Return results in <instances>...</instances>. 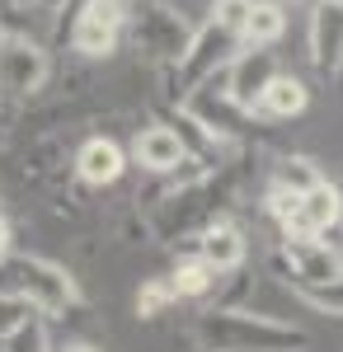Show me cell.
<instances>
[{
  "mask_svg": "<svg viewBox=\"0 0 343 352\" xmlns=\"http://www.w3.org/2000/svg\"><path fill=\"white\" fill-rule=\"evenodd\" d=\"M193 343L202 352H306L311 333L268 310H216L193 320Z\"/></svg>",
  "mask_w": 343,
  "mask_h": 352,
  "instance_id": "obj_1",
  "label": "cell"
},
{
  "mask_svg": "<svg viewBox=\"0 0 343 352\" xmlns=\"http://www.w3.org/2000/svg\"><path fill=\"white\" fill-rule=\"evenodd\" d=\"M0 292L14 300H24L33 315L48 320H76L85 310V292H80L76 272L43 258V254H5L0 258Z\"/></svg>",
  "mask_w": 343,
  "mask_h": 352,
  "instance_id": "obj_2",
  "label": "cell"
},
{
  "mask_svg": "<svg viewBox=\"0 0 343 352\" xmlns=\"http://www.w3.org/2000/svg\"><path fill=\"white\" fill-rule=\"evenodd\" d=\"M193 33H198V24H188L184 10H174L165 0H136L127 10V43H132L136 56H146L156 66L160 76L184 61Z\"/></svg>",
  "mask_w": 343,
  "mask_h": 352,
  "instance_id": "obj_3",
  "label": "cell"
},
{
  "mask_svg": "<svg viewBox=\"0 0 343 352\" xmlns=\"http://www.w3.org/2000/svg\"><path fill=\"white\" fill-rule=\"evenodd\" d=\"M202 127H207L226 151H249V146H259L264 141V122H259V113L245 109L236 94L226 89V76H216V80L198 85L188 99H179Z\"/></svg>",
  "mask_w": 343,
  "mask_h": 352,
  "instance_id": "obj_4",
  "label": "cell"
},
{
  "mask_svg": "<svg viewBox=\"0 0 343 352\" xmlns=\"http://www.w3.org/2000/svg\"><path fill=\"white\" fill-rule=\"evenodd\" d=\"M240 52V33H231L226 24H216V19H207V24H198V33H193V43H188L184 61L174 66V71H165L160 76V94H169V99H188L198 85L216 80V76H226V66L236 61Z\"/></svg>",
  "mask_w": 343,
  "mask_h": 352,
  "instance_id": "obj_5",
  "label": "cell"
},
{
  "mask_svg": "<svg viewBox=\"0 0 343 352\" xmlns=\"http://www.w3.org/2000/svg\"><path fill=\"white\" fill-rule=\"evenodd\" d=\"M52 76L56 66H52V52L43 47V38H33L28 28H10L0 38V94L28 104L52 85Z\"/></svg>",
  "mask_w": 343,
  "mask_h": 352,
  "instance_id": "obj_6",
  "label": "cell"
},
{
  "mask_svg": "<svg viewBox=\"0 0 343 352\" xmlns=\"http://www.w3.org/2000/svg\"><path fill=\"white\" fill-rule=\"evenodd\" d=\"M273 277H282L291 287H324V282H343V249L329 240H287L278 235L273 249Z\"/></svg>",
  "mask_w": 343,
  "mask_h": 352,
  "instance_id": "obj_7",
  "label": "cell"
},
{
  "mask_svg": "<svg viewBox=\"0 0 343 352\" xmlns=\"http://www.w3.org/2000/svg\"><path fill=\"white\" fill-rule=\"evenodd\" d=\"M127 10L123 0H85L71 14V52L85 61H108L127 38Z\"/></svg>",
  "mask_w": 343,
  "mask_h": 352,
  "instance_id": "obj_8",
  "label": "cell"
},
{
  "mask_svg": "<svg viewBox=\"0 0 343 352\" xmlns=\"http://www.w3.org/2000/svg\"><path fill=\"white\" fill-rule=\"evenodd\" d=\"M339 226H343V188L334 179H324V184H315L311 192L296 197L287 226L278 235H287V240H324Z\"/></svg>",
  "mask_w": 343,
  "mask_h": 352,
  "instance_id": "obj_9",
  "label": "cell"
},
{
  "mask_svg": "<svg viewBox=\"0 0 343 352\" xmlns=\"http://www.w3.org/2000/svg\"><path fill=\"white\" fill-rule=\"evenodd\" d=\"M306 47L320 76H343V0H315L306 19Z\"/></svg>",
  "mask_w": 343,
  "mask_h": 352,
  "instance_id": "obj_10",
  "label": "cell"
},
{
  "mask_svg": "<svg viewBox=\"0 0 343 352\" xmlns=\"http://www.w3.org/2000/svg\"><path fill=\"white\" fill-rule=\"evenodd\" d=\"M71 169H76V184H85V188H113L127 174V151L113 136H85L76 146Z\"/></svg>",
  "mask_w": 343,
  "mask_h": 352,
  "instance_id": "obj_11",
  "label": "cell"
},
{
  "mask_svg": "<svg viewBox=\"0 0 343 352\" xmlns=\"http://www.w3.org/2000/svg\"><path fill=\"white\" fill-rule=\"evenodd\" d=\"M193 254H198L216 277H226V272H240L249 263V240H245V230H240L231 217H221L193 240Z\"/></svg>",
  "mask_w": 343,
  "mask_h": 352,
  "instance_id": "obj_12",
  "label": "cell"
},
{
  "mask_svg": "<svg viewBox=\"0 0 343 352\" xmlns=\"http://www.w3.org/2000/svg\"><path fill=\"white\" fill-rule=\"evenodd\" d=\"M132 160L146 169V174H156V179H165V174H179L193 155L184 151V141L169 132L165 122H146L141 132L132 136Z\"/></svg>",
  "mask_w": 343,
  "mask_h": 352,
  "instance_id": "obj_13",
  "label": "cell"
},
{
  "mask_svg": "<svg viewBox=\"0 0 343 352\" xmlns=\"http://www.w3.org/2000/svg\"><path fill=\"white\" fill-rule=\"evenodd\" d=\"M273 76H278V56H273V47H240L236 61L226 66V89L236 94L245 109H254V99L268 89Z\"/></svg>",
  "mask_w": 343,
  "mask_h": 352,
  "instance_id": "obj_14",
  "label": "cell"
},
{
  "mask_svg": "<svg viewBox=\"0 0 343 352\" xmlns=\"http://www.w3.org/2000/svg\"><path fill=\"white\" fill-rule=\"evenodd\" d=\"M311 109V89L301 76H287V71H278L268 89L254 99V113H259V122H291V118H301V113Z\"/></svg>",
  "mask_w": 343,
  "mask_h": 352,
  "instance_id": "obj_15",
  "label": "cell"
},
{
  "mask_svg": "<svg viewBox=\"0 0 343 352\" xmlns=\"http://www.w3.org/2000/svg\"><path fill=\"white\" fill-rule=\"evenodd\" d=\"M287 33V5L278 0H254L249 19L240 28V47H278Z\"/></svg>",
  "mask_w": 343,
  "mask_h": 352,
  "instance_id": "obj_16",
  "label": "cell"
},
{
  "mask_svg": "<svg viewBox=\"0 0 343 352\" xmlns=\"http://www.w3.org/2000/svg\"><path fill=\"white\" fill-rule=\"evenodd\" d=\"M169 282H174V296L179 300H211L221 277H216L198 254H188V258H179V263L169 268Z\"/></svg>",
  "mask_w": 343,
  "mask_h": 352,
  "instance_id": "obj_17",
  "label": "cell"
},
{
  "mask_svg": "<svg viewBox=\"0 0 343 352\" xmlns=\"http://www.w3.org/2000/svg\"><path fill=\"white\" fill-rule=\"evenodd\" d=\"M268 184L301 197V192H311L315 184H324V169H320L311 155H278V160H273V174H268Z\"/></svg>",
  "mask_w": 343,
  "mask_h": 352,
  "instance_id": "obj_18",
  "label": "cell"
},
{
  "mask_svg": "<svg viewBox=\"0 0 343 352\" xmlns=\"http://www.w3.org/2000/svg\"><path fill=\"white\" fill-rule=\"evenodd\" d=\"M0 352H52L48 315H28L19 329H10V333L0 338Z\"/></svg>",
  "mask_w": 343,
  "mask_h": 352,
  "instance_id": "obj_19",
  "label": "cell"
},
{
  "mask_svg": "<svg viewBox=\"0 0 343 352\" xmlns=\"http://www.w3.org/2000/svg\"><path fill=\"white\" fill-rule=\"evenodd\" d=\"M169 305H179L169 272H165V277H146V282L136 287V315H141V320H160Z\"/></svg>",
  "mask_w": 343,
  "mask_h": 352,
  "instance_id": "obj_20",
  "label": "cell"
},
{
  "mask_svg": "<svg viewBox=\"0 0 343 352\" xmlns=\"http://www.w3.org/2000/svg\"><path fill=\"white\" fill-rule=\"evenodd\" d=\"M291 296L301 305H311L315 315L343 320V282H324V287H291Z\"/></svg>",
  "mask_w": 343,
  "mask_h": 352,
  "instance_id": "obj_21",
  "label": "cell"
},
{
  "mask_svg": "<svg viewBox=\"0 0 343 352\" xmlns=\"http://www.w3.org/2000/svg\"><path fill=\"white\" fill-rule=\"evenodd\" d=\"M249 10H254V0H211V19H216V24H226L231 33L245 28Z\"/></svg>",
  "mask_w": 343,
  "mask_h": 352,
  "instance_id": "obj_22",
  "label": "cell"
},
{
  "mask_svg": "<svg viewBox=\"0 0 343 352\" xmlns=\"http://www.w3.org/2000/svg\"><path fill=\"white\" fill-rule=\"evenodd\" d=\"M28 315H33V310H28L24 300H14V296H5V292H0V338H5L10 329H19Z\"/></svg>",
  "mask_w": 343,
  "mask_h": 352,
  "instance_id": "obj_23",
  "label": "cell"
},
{
  "mask_svg": "<svg viewBox=\"0 0 343 352\" xmlns=\"http://www.w3.org/2000/svg\"><path fill=\"white\" fill-rule=\"evenodd\" d=\"M43 19H56V14H66V0H28Z\"/></svg>",
  "mask_w": 343,
  "mask_h": 352,
  "instance_id": "obj_24",
  "label": "cell"
},
{
  "mask_svg": "<svg viewBox=\"0 0 343 352\" xmlns=\"http://www.w3.org/2000/svg\"><path fill=\"white\" fill-rule=\"evenodd\" d=\"M10 244H14V226H10V217L0 212V258L10 254Z\"/></svg>",
  "mask_w": 343,
  "mask_h": 352,
  "instance_id": "obj_25",
  "label": "cell"
},
{
  "mask_svg": "<svg viewBox=\"0 0 343 352\" xmlns=\"http://www.w3.org/2000/svg\"><path fill=\"white\" fill-rule=\"evenodd\" d=\"M5 10H10V0H0V38H5L10 28H19V24H10V14H5Z\"/></svg>",
  "mask_w": 343,
  "mask_h": 352,
  "instance_id": "obj_26",
  "label": "cell"
},
{
  "mask_svg": "<svg viewBox=\"0 0 343 352\" xmlns=\"http://www.w3.org/2000/svg\"><path fill=\"white\" fill-rule=\"evenodd\" d=\"M61 352H99V348H94V343H66Z\"/></svg>",
  "mask_w": 343,
  "mask_h": 352,
  "instance_id": "obj_27",
  "label": "cell"
},
{
  "mask_svg": "<svg viewBox=\"0 0 343 352\" xmlns=\"http://www.w3.org/2000/svg\"><path fill=\"white\" fill-rule=\"evenodd\" d=\"M80 5H85V0H66V19H71V14H76Z\"/></svg>",
  "mask_w": 343,
  "mask_h": 352,
  "instance_id": "obj_28",
  "label": "cell"
},
{
  "mask_svg": "<svg viewBox=\"0 0 343 352\" xmlns=\"http://www.w3.org/2000/svg\"><path fill=\"white\" fill-rule=\"evenodd\" d=\"M123 5H136V0H123Z\"/></svg>",
  "mask_w": 343,
  "mask_h": 352,
  "instance_id": "obj_29",
  "label": "cell"
},
{
  "mask_svg": "<svg viewBox=\"0 0 343 352\" xmlns=\"http://www.w3.org/2000/svg\"><path fill=\"white\" fill-rule=\"evenodd\" d=\"M198 352H202V348H198Z\"/></svg>",
  "mask_w": 343,
  "mask_h": 352,
  "instance_id": "obj_30",
  "label": "cell"
}]
</instances>
